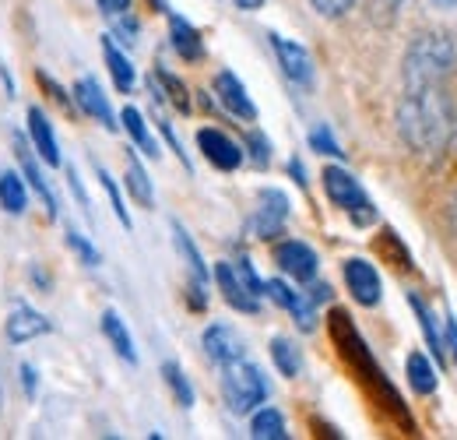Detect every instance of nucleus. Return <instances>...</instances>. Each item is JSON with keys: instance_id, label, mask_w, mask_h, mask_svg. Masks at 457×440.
Instances as JSON below:
<instances>
[{"instance_id": "obj_1", "label": "nucleus", "mask_w": 457, "mask_h": 440, "mask_svg": "<svg viewBox=\"0 0 457 440\" xmlns=\"http://www.w3.org/2000/svg\"><path fill=\"white\" fill-rule=\"evenodd\" d=\"M398 131L411 152L436 159L454 134L451 96H444V81H404L398 103Z\"/></svg>"}, {"instance_id": "obj_2", "label": "nucleus", "mask_w": 457, "mask_h": 440, "mask_svg": "<svg viewBox=\"0 0 457 440\" xmlns=\"http://www.w3.org/2000/svg\"><path fill=\"white\" fill-rule=\"evenodd\" d=\"M222 398H226L228 412H236V416H250L257 405H264L268 381H264L261 367H253L246 356L222 363Z\"/></svg>"}, {"instance_id": "obj_3", "label": "nucleus", "mask_w": 457, "mask_h": 440, "mask_svg": "<svg viewBox=\"0 0 457 440\" xmlns=\"http://www.w3.org/2000/svg\"><path fill=\"white\" fill-rule=\"evenodd\" d=\"M454 67V47L447 36H419L404 56V81H444Z\"/></svg>"}, {"instance_id": "obj_4", "label": "nucleus", "mask_w": 457, "mask_h": 440, "mask_svg": "<svg viewBox=\"0 0 457 440\" xmlns=\"http://www.w3.org/2000/svg\"><path fill=\"white\" fill-rule=\"evenodd\" d=\"M324 190L335 201V208H342L355 225H370V222L377 219L373 201L366 198V190L359 187V180L348 169H342V165H328L324 169Z\"/></svg>"}, {"instance_id": "obj_5", "label": "nucleus", "mask_w": 457, "mask_h": 440, "mask_svg": "<svg viewBox=\"0 0 457 440\" xmlns=\"http://www.w3.org/2000/svg\"><path fill=\"white\" fill-rule=\"evenodd\" d=\"M286 219H288V198L286 194H282V190H275V187L261 190V194H257V212H253V219H250L253 236H261V240H275V236L282 233Z\"/></svg>"}, {"instance_id": "obj_6", "label": "nucleus", "mask_w": 457, "mask_h": 440, "mask_svg": "<svg viewBox=\"0 0 457 440\" xmlns=\"http://www.w3.org/2000/svg\"><path fill=\"white\" fill-rule=\"evenodd\" d=\"M264 292L282 307V310H288L292 317H295V325L303 331H313L317 328V310H313V300L306 296V292H295L288 282H282V278H271V282H264Z\"/></svg>"}, {"instance_id": "obj_7", "label": "nucleus", "mask_w": 457, "mask_h": 440, "mask_svg": "<svg viewBox=\"0 0 457 440\" xmlns=\"http://www.w3.org/2000/svg\"><path fill=\"white\" fill-rule=\"evenodd\" d=\"M197 145H201L204 159L215 165V169H222V173H232V169L243 165V148L228 134H222L219 127H201L197 131Z\"/></svg>"}, {"instance_id": "obj_8", "label": "nucleus", "mask_w": 457, "mask_h": 440, "mask_svg": "<svg viewBox=\"0 0 457 440\" xmlns=\"http://www.w3.org/2000/svg\"><path fill=\"white\" fill-rule=\"evenodd\" d=\"M271 47H275V56H278V63H282L288 81L310 89V85H313V56H310V50L299 47V43H292V39H286V36H278V32L271 36Z\"/></svg>"}, {"instance_id": "obj_9", "label": "nucleus", "mask_w": 457, "mask_h": 440, "mask_svg": "<svg viewBox=\"0 0 457 440\" xmlns=\"http://www.w3.org/2000/svg\"><path fill=\"white\" fill-rule=\"evenodd\" d=\"M345 285H348V292L355 296V303H362V307H377V303H380L384 285H380V275H377V268H373L370 261L348 258V261H345Z\"/></svg>"}, {"instance_id": "obj_10", "label": "nucleus", "mask_w": 457, "mask_h": 440, "mask_svg": "<svg viewBox=\"0 0 457 440\" xmlns=\"http://www.w3.org/2000/svg\"><path fill=\"white\" fill-rule=\"evenodd\" d=\"M275 265H278L288 278H295V282H313L320 261H317L313 247H306L303 240H286V243L275 247Z\"/></svg>"}, {"instance_id": "obj_11", "label": "nucleus", "mask_w": 457, "mask_h": 440, "mask_svg": "<svg viewBox=\"0 0 457 440\" xmlns=\"http://www.w3.org/2000/svg\"><path fill=\"white\" fill-rule=\"evenodd\" d=\"M215 96H219V103H222L232 116H239V120H257L253 99L246 96L243 81H239L232 71H219V74H215Z\"/></svg>"}, {"instance_id": "obj_12", "label": "nucleus", "mask_w": 457, "mask_h": 440, "mask_svg": "<svg viewBox=\"0 0 457 440\" xmlns=\"http://www.w3.org/2000/svg\"><path fill=\"white\" fill-rule=\"evenodd\" d=\"M215 282H219V289H222V296H226V303L232 310H239V314H257L261 310V296H253L246 285H243V278L236 275V268L222 261L219 268H215Z\"/></svg>"}, {"instance_id": "obj_13", "label": "nucleus", "mask_w": 457, "mask_h": 440, "mask_svg": "<svg viewBox=\"0 0 457 440\" xmlns=\"http://www.w3.org/2000/svg\"><path fill=\"white\" fill-rule=\"evenodd\" d=\"M204 352H208V360L212 363H232V360H243L246 356V345H243V338L236 334V331L228 328V325H212V328L204 331Z\"/></svg>"}, {"instance_id": "obj_14", "label": "nucleus", "mask_w": 457, "mask_h": 440, "mask_svg": "<svg viewBox=\"0 0 457 440\" xmlns=\"http://www.w3.org/2000/svg\"><path fill=\"white\" fill-rule=\"evenodd\" d=\"M74 103L88 113L92 120H99L106 131H116L113 106H110V99L103 96V89H99V81H96V78H81V81L74 85Z\"/></svg>"}, {"instance_id": "obj_15", "label": "nucleus", "mask_w": 457, "mask_h": 440, "mask_svg": "<svg viewBox=\"0 0 457 440\" xmlns=\"http://www.w3.org/2000/svg\"><path fill=\"white\" fill-rule=\"evenodd\" d=\"M50 331V321L39 314V310H32L29 303H14L11 307V314H7V338L14 342V345H21V342H32V338H39V334H46Z\"/></svg>"}, {"instance_id": "obj_16", "label": "nucleus", "mask_w": 457, "mask_h": 440, "mask_svg": "<svg viewBox=\"0 0 457 440\" xmlns=\"http://www.w3.org/2000/svg\"><path fill=\"white\" fill-rule=\"evenodd\" d=\"M29 138L36 145V152L43 156L46 165H60V145H57V134H54V123L46 120L43 110H29Z\"/></svg>"}, {"instance_id": "obj_17", "label": "nucleus", "mask_w": 457, "mask_h": 440, "mask_svg": "<svg viewBox=\"0 0 457 440\" xmlns=\"http://www.w3.org/2000/svg\"><path fill=\"white\" fill-rule=\"evenodd\" d=\"M170 39H172V50L183 56V60H201L204 56L201 32L190 21H183L179 14H170Z\"/></svg>"}, {"instance_id": "obj_18", "label": "nucleus", "mask_w": 457, "mask_h": 440, "mask_svg": "<svg viewBox=\"0 0 457 440\" xmlns=\"http://www.w3.org/2000/svg\"><path fill=\"white\" fill-rule=\"evenodd\" d=\"M103 334H106V342L116 349V356H120V360L137 363L134 338H130V331H127V325L120 321V314H116V310H106V314H103Z\"/></svg>"}, {"instance_id": "obj_19", "label": "nucleus", "mask_w": 457, "mask_h": 440, "mask_svg": "<svg viewBox=\"0 0 457 440\" xmlns=\"http://www.w3.org/2000/svg\"><path fill=\"white\" fill-rule=\"evenodd\" d=\"M103 56H106V67H110V74H113L116 89H120V92H130V89H134V81H137V74H134V63L127 60V54L116 47L110 36L103 39Z\"/></svg>"}, {"instance_id": "obj_20", "label": "nucleus", "mask_w": 457, "mask_h": 440, "mask_svg": "<svg viewBox=\"0 0 457 440\" xmlns=\"http://www.w3.org/2000/svg\"><path fill=\"white\" fill-rule=\"evenodd\" d=\"M120 120H123V127H127V134L134 138V145L148 156V159H159V141L152 138V131H148V123H145V116L141 110H134V106H127V110L120 113Z\"/></svg>"}, {"instance_id": "obj_21", "label": "nucleus", "mask_w": 457, "mask_h": 440, "mask_svg": "<svg viewBox=\"0 0 457 440\" xmlns=\"http://www.w3.org/2000/svg\"><path fill=\"white\" fill-rule=\"evenodd\" d=\"M404 374H408L411 391H419V394H433L436 391V370H433V363L422 352H411L404 360Z\"/></svg>"}, {"instance_id": "obj_22", "label": "nucleus", "mask_w": 457, "mask_h": 440, "mask_svg": "<svg viewBox=\"0 0 457 440\" xmlns=\"http://www.w3.org/2000/svg\"><path fill=\"white\" fill-rule=\"evenodd\" d=\"M172 236H176V250L183 254V261H187V268H190V275H194V282L208 285V265H204L201 250L194 247V240L187 236V229H183L179 222H172Z\"/></svg>"}, {"instance_id": "obj_23", "label": "nucleus", "mask_w": 457, "mask_h": 440, "mask_svg": "<svg viewBox=\"0 0 457 440\" xmlns=\"http://www.w3.org/2000/svg\"><path fill=\"white\" fill-rule=\"evenodd\" d=\"M0 208L11 212V216H21L29 208V190H25V180L18 173L0 176Z\"/></svg>"}, {"instance_id": "obj_24", "label": "nucleus", "mask_w": 457, "mask_h": 440, "mask_svg": "<svg viewBox=\"0 0 457 440\" xmlns=\"http://www.w3.org/2000/svg\"><path fill=\"white\" fill-rule=\"evenodd\" d=\"M408 303H411V310H415V317H419V325H422V334H426V345L433 349V356H436V360H447V349H444L447 342L440 338V328H436V317L429 314V307H426V303H422V300H419L415 292H408Z\"/></svg>"}, {"instance_id": "obj_25", "label": "nucleus", "mask_w": 457, "mask_h": 440, "mask_svg": "<svg viewBox=\"0 0 457 440\" xmlns=\"http://www.w3.org/2000/svg\"><path fill=\"white\" fill-rule=\"evenodd\" d=\"M127 190H130V198H134L141 208H152V205H155L152 180H148L145 165L137 163V156H127Z\"/></svg>"}, {"instance_id": "obj_26", "label": "nucleus", "mask_w": 457, "mask_h": 440, "mask_svg": "<svg viewBox=\"0 0 457 440\" xmlns=\"http://www.w3.org/2000/svg\"><path fill=\"white\" fill-rule=\"evenodd\" d=\"M250 437L257 440H286V419L278 409H257L250 419Z\"/></svg>"}, {"instance_id": "obj_27", "label": "nucleus", "mask_w": 457, "mask_h": 440, "mask_svg": "<svg viewBox=\"0 0 457 440\" xmlns=\"http://www.w3.org/2000/svg\"><path fill=\"white\" fill-rule=\"evenodd\" d=\"M21 169H25V180L32 183V190L43 198V205H46V216H50V219H57V198H54V190H50V183H46L43 169L36 165V159H32L29 152H21Z\"/></svg>"}, {"instance_id": "obj_28", "label": "nucleus", "mask_w": 457, "mask_h": 440, "mask_svg": "<svg viewBox=\"0 0 457 440\" xmlns=\"http://www.w3.org/2000/svg\"><path fill=\"white\" fill-rule=\"evenodd\" d=\"M271 360H275V367H278V374H282V377H295V374H299V367H303L299 349H295L288 338H275V342H271Z\"/></svg>"}, {"instance_id": "obj_29", "label": "nucleus", "mask_w": 457, "mask_h": 440, "mask_svg": "<svg viewBox=\"0 0 457 440\" xmlns=\"http://www.w3.org/2000/svg\"><path fill=\"white\" fill-rule=\"evenodd\" d=\"M162 377H166V385L172 387V398H176L183 409H190V405H194V387L187 381V374L179 370V363H166V367H162Z\"/></svg>"}, {"instance_id": "obj_30", "label": "nucleus", "mask_w": 457, "mask_h": 440, "mask_svg": "<svg viewBox=\"0 0 457 440\" xmlns=\"http://www.w3.org/2000/svg\"><path fill=\"white\" fill-rule=\"evenodd\" d=\"M155 78H159V81L166 85V96H170L172 106H176L179 113H190V92H187V85H183V81H179L176 74H170V71H162V67L155 71Z\"/></svg>"}, {"instance_id": "obj_31", "label": "nucleus", "mask_w": 457, "mask_h": 440, "mask_svg": "<svg viewBox=\"0 0 457 440\" xmlns=\"http://www.w3.org/2000/svg\"><path fill=\"white\" fill-rule=\"evenodd\" d=\"M96 173H99V183H103V190L110 194V205H113L116 219H120V225H127L130 229V216H127V208H123V198H120V187L113 183V176L103 169V165H96Z\"/></svg>"}, {"instance_id": "obj_32", "label": "nucleus", "mask_w": 457, "mask_h": 440, "mask_svg": "<svg viewBox=\"0 0 457 440\" xmlns=\"http://www.w3.org/2000/svg\"><path fill=\"white\" fill-rule=\"evenodd\" d=\"M67 247L81 258V265H88V268H96V265H99V250H96V247H92L78 229H67Z\"/></svg>"}, {"instance_id": "obj_33", "label": "nucleus", "mask_w": 457, "mask_h": 440, "mask_svg": "<svg viewBox=\"0 0 457 440\" xmlns=\"http://www.w3.org/2000/svg\"><path fill=\"white\" fill-rule=\"evenodd\" d=\"M310 145H313V152H320V156H335V159H342V145L335 141V134L328 131V127H317L313 134H310Z\"/></svg>"}, {"instance_id": "obj_34", "label": "nucleus", "mask_w": 457, "mask_h": 440, "mask_svg": "<svg viewBox=\"0 0 457 440\" xmlns=\"http://www.w3.org/2000/svg\"><path fill=\"white\" fill-rule=\"evenodd\" d=\"M232 268H236V275L243 278V285H246V289H250L253 296H264V282L257 278V272H253V265H250L246 258H239V261H236Z\"/></svg>"}, {"instance_id": "obj_35", "label": "nucleus", "mask_w": 457, "mask_h": 440, "mask_svg": "<svg viewBox=\"0 0 457 440\" xmlns=\"http://www.w3.org/2000/svg\"><path fill=\"white\" fill-rule=\"evenodd\" d=\"M310 4H313V7H317L324 18H338V14H345V11H348L355 0H310Z\"/></svg>"}, {"instance_id": "obj_36", "label": "nucleus", "mask_w": 457, "mask_h": 440, "mask_svg": "<svg viewBox=\"0 0 457 440\" xmlns=\"http://www.w3.org/2000/svg\"><path fill=\"white\" fill-rule=\"evenodd\" d=\"M250 148H253V163L257 165L271 163V145H268L261 134H250Z\"/></svg>"}, {"instance_id": "obj_37", "label": "nucleus", "mask_w": 457, "mask_h": 440, "mask_svg": "<svg viewBox=\"0 0 457 440\" xmlns=\"http://www.w3.org/2000/svg\"><path fill=\"white\" fill-rule=\"evenodd\" d=\"M99 7H103L110 18H120V14L130 11V0H99Z\"/></svg>"}, {"instance_id": "obj_38", "label": "nucleus", "mask_w": 457, "mask_h": 440, "mask_svg": "<svg viewBox=\"0 0 457 440\" xmlns=\"http://www.w3.org/2000/svg\"><path fill=\"white\" fill-rule=\"evenodd\" d=\"M21 385H25V394H29V398L36 394V370H32L29 363L21 367Z\"/></svg>"}, {"instance_id": "obj_39", "label": "nucleus", "mask_w": 457, "mask_h": 440, "mask_svg": "<svg viewBox=\"0 0 457 440\" xmlns=\"http://www.w3.org/2000/svg\"><path fill=\"white\" fill-rule=\"evenodd\" d=\"M310 300H313V307H317V303H328V300H331V285H313Z\"/></svg>"}, {"instance_id": "obj_40", "label": "nucleus", "mask_w": 457, "mask_h": 440, "mask_svg": "<svg viewBox=\"0 0 457 440\" xmlns=\"http://www.w3.org/2000/svg\"><path fill=\"white\" fill-rule=\"evenodd\" d=\"M444 325H447V342H451V352H454V360H457V321L447 314V321H444Z\"/></svg>"}, {"instance_id": "obj_41", "label": "nucleus", "mask_w": 457, "mask_h": 440, "mask_svg": "<svg viewBox=\"0 0 457 440\" xmlns=\"http://www.w3.org/2000/svg\"><path fill=\"white\" fill-rule=\"evenodd\" d=\"M288 173L295 176V183H299V187H306V173H303V163H299V159H292V163H288Z\"/></svg>"}, {"instance_id": "obj_42", "label": "nucleus", "mask_w": 457, "mask_h": 440, "mask_svg": "<svg viewBox=\"0 0 457 440\" xmlns=\"http://www.w3.org/2000/svg\"><path fill=\"white\" fill-rule=\"evenodd\" d=\"M232 4H236L239 11H261V7L268 4V0H232Z\"/></svg>"}, {"instance_id": "obj_43", "label": "nucleus", "mask_w": 457, "mask_h": 440, "mask_svg": "<svg viewBox=\"0 0 457 440\" xmlns=\"http://www.w3.org/2000/svg\"><path fill=\"white\" fill-rule=\"evenodd\" d=\"M384 4H387V11L395 14V11H398V4H401V0H384Z\"/></svg>"}, {"instance_id": "obj_44", "label": "nucleus", "mask_w": 457, "mask_h": 440, "mask_svg": "<svg viewBox=\"0 0 457 440\" xmlns=\"http://www.w3.org/2000/svg\"><path fill=\"white\" fill-rule=\"evenodd\" d=\"M436 4H444V7H454L457 0H436Z\"/></svg>"}, {"instance_id": "obj_45", "label": "nucleus", "mask_w": 457, "mask_h": 440, "mask_svg": "<svg viewBox=\"0 0 457 440\" xmlns=\"http://www.w3.org/2000/svg\"><path fill=\"white\" fill-rule=\"evenodd\" d=\"M0 402H4V394H0Z\"/></svg>"}]
</instances>
